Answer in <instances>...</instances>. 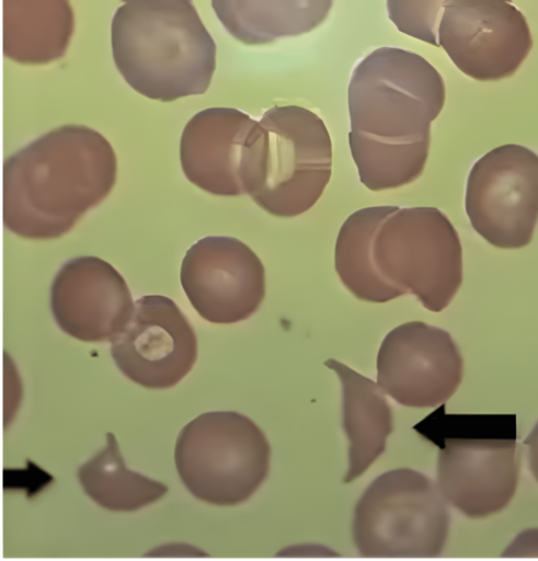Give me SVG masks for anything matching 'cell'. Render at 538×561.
I'll return each mask as SVG.
<instances>
[{
	"instance_id": "cell-9",
	"label": "cell",
	"mask_w": 538,
	"mask_h": 561,
	"mask_svg": "<svg viewBox=\"0 0 538 561\" xmlns=\"http://www.w3.org/2000/svg\"><path fill=\"white\" fill-rule=\"evenodd\" d=\"M465 207L474 231L499 249L530 243L538 221V154L506 144L472 165Z\"/></svg>"
},
{
	"instance_id": "cell-20",
	"label": "cell",
	"mask_w": 538,
	"mask_h": 561,
	"mask_svg": "<svg viewBox=\"0 0 538 561\" xmlns=\"http://www.w3.org/2000/svg\"><path fill=\"white\" fill-rule=\"evenodd\" d=\"M77 477L91 500L114 512L137 511L169 491L165 484L126 467L112 433L106 434L105 447L78 468Z\"/></svg>"
},
{
	"instance_id": "cell-12",
	"label": "cell",
	"mask_w": 538,
	"mask_h": 561,
	"mask_svg": "<svg viewBox=\"0 0 538 561\" xmlns=\"http://www.w3.org/2000/svg\"><path fill=\"white\" fill-rule=\"evenodd\" d=\"M111 355L119 370L150 389L175 386L193 368L197 339L188 319L169 297L147 295L111 341Z\"/></svg>"
},
{
	"instance_id": "cell-11",
	"label": "cell",
	"mask_w": 538,
	"mask_h": 561,
	"mask_svg": "<svg viewBox=\"0 0 538 561\" xmlns=\"http://www.w3.org/2000/svg\"><path fill=\"white\" fill-rule=\"evenodd\" d=\"M182 288L206 321L230 324L251 317L265 297V268L255 252L233 237L209 236L185 252Z\"/></svg>"
},
{
	"instance_id": "cell-8",
	"label": "cell",
	"mask_w": 538,
	"mask_h": 561,
	"mask_svg": "<svg viewBox=\"0 0 538 561\" xmlns=\"http://www.w3.org/2000/svg\"><path fill=\"white\" fill-rule=\"evenodd\" d=\"M373 256L385 280L416 296L433 312L445 309L462 283L459 236L435 207H399L391 213L375 233Z\"/></svg>"
},
{
	"instance_id": "cell-13",
	"label": "cell",
	"mask_w": 538,
	"mask_h": 561,
	"mask_svg": "<svg viewBox=\"0 0 538 561\" xmlns=\"http://www.w3.org/2000/svg\"><path fill=\"white\" fill-rule=\"evenodd\" d=\"M462 371V357L450 334L422 321L392 329L377 355V383L407 407L444 403L459 387Z\"/></svg>"
},
{
	"instance_id": "cell-4",
	"label": "cell",
	"mask_w": 538,
	"mask_h": 561,
	"mask_svg": "<svg viewBox=\"0 0 538 561\" xmlns=\"http://www.w3.org/2000/svg\"><path fill=\"white\" fill-rule=\"evenodd\" d=\"M332 173V141L324 122L298 105L268 108L251 129L241 181L244 194L276 217L309 210Z\"/></svg>"
},
{
	"instance_id": "cell-5",
	"label": "cell",
	"mask_w": 538,
	"mask_h": 561,
	"mask_svg": "<svg viewBox=\"0 0 538 561\" xmlns=\"http://www.w3.org/2000/svg\"><path fill=\"white\" fill-rule=\"evenodd\" d=\"M431 435L438 447L437 486L470 518L503 510L515 494L519 448L515 414H444Z\"/></svg>"
},
{
	"instance_id": "cell-2",
	"label": "cell",
	"mask_w": 538,
	"mask_h": 561,
	"mask_svg": "<svg viewBox=\"0 0 538 561\" xmlns=\"http://www.w3.org/2000/svg\"><path fill=\"white\" fill-rule=\"evenodd\" d=\"M116 175L115 151L102 134L55 128L3 162L2 222L22 238H58L105 199Z\"/></svg>"
},
{
	"instance_id": "cell-16",
	"label": "cell",
	"mask_w": 538,
	"mask_h": 561,
	"mask_svg": "<svg viewBox=\"0 0 538 561\" xmlns=\"http://www.w3.org/2000/svg\"><path fill=\"white\" fill-rule=\"evenodd\" d=\"M324 364L342 382L343 427L348 439V469L343 481L350 483L386 449L387 437L393 431L392 413L378 383L336 359Z\"/></svg>"
},
{
	"instance_id": "cell-15",
	"label": "cell",
	"mask_w": 538,
	"mask_h": 561,
	"mask_svg": "<svg viewBox=\"0 0 538 561\" xmlns=\"http://www.w3.org/2000/svg\"><path fill=\"white\" fill-rule=\"evenodd\" d=\"M256 122L231 107H209L195 114L180 141V161L186 179L214 195H243L245 142Z\"/></svg>"
},
{
	"instance_id": "cell-22",
	"label": "cell",
	"mask_w": 538,
	"mask_h": 561,
	"mask_svg": "<svg viewBox=\"0 0 538 561\" xmlns=\"http://www.w3.org/2000/svg\"><path fill=\"white\" fill-rule=\"evenodd\" d=\"M504 557H538V528L527 529L505 549Z\"/></svg>"
},
{
	"instance_id": "cell-19",
	"label": "cell",
	"mask_w": 538,
	"mask_h": 561,
	"mask_svg": "<svg viewBox=\"0 0 538 561\" xmlns=\"http://www.w3.org/2000/svg\"><path fill=\"white\" fill-rule=\"evenodd\" d=\"M399 207L370 206L351 214L341 226L334 249L335 271L348 291L368 302H387L405 295L377 271L373 243L382 221Z\"/></svg>"
},
{
	"instance_id": "cell-10",
	"label": "cell",
	"mask_w": 538,
	"mask_h": 561,
	"mask_svg": "<svg viewBox=\"0 0 538 561\" xmlns=\"http://www.w3.org/2000/svg\"><path fill=\"white\" fill-rule=\"evenodd\" d=\"M438 45L466 76L497 81L519 69L533 37L525 15L511 0H448Z\"/></svg>"
},
{
	"instance_id": "cell-3",
	"label": "cell",
	"mask_w": 538,
	"mask_h": 561,
	"mask_svg": "<svg viewBox=\"0 0 538 561\" xmlns=\"http://www.w3.org/2000/svg\"><path fill=\"white\" fill-rule=\"evenodd\" d=\"M111 43L122 77L148 99L171 102L209 88L216 45L191 0H122Z\"/></svg>"
},
{
	"instance_id": "cell-7",
	"label": "cell",
	"mask_w": 538,
	"mask_h": 561,
	"mask_svg": "<svg viewBox=\"0 0 538 561\" xmlns=\"http://www.w3.org/2000/svg\"><path fill=\"white\" fill-rule=\"evenodd\" d=\"M449 513L437 484L413 469L390 470L364 491L353 540L363 557L433 558L447 540Z\"/></svg>"
},
{
	"instance_id": "cell-17",
	"label": "cell",
	"mask_w": 538,
	"mask_h": 561,
	"mask_svg": "<svg viewBox=\"0 0 538 561\" xmlns=\"http://www.w3.org/2000/svg\"><path fill=\"white\" fill-rule=\"evenodd\" d=\"M68 0H2V51L27 65L64 56L73 32Z\"/></svg>"
},
{
	"instance_id": "cell-18",
	"label": "cell",
	"mask_w": 538,
	"mask_h": 561,
	"mask_svg": "<svg viewBox=\"0 0 538 561\" xmlns=\"http://www.w3.org/2000/svg\"><path fill=\"white\" fill-rule=\"evenodd\" d=\"M333 0H211L226 31L244 45L307 34L328 18Z\"/></svg>"
},
{
	"instance_id": "cell-1",
	"label": "cell",
	"mask_w": 538,
	"mask_h": 561,
	"mask_svg": "<svg viewBox=\"0 0 538 561\" xmlns=\"http://www.w3.org/2000/svg\"><path fill=\"white\" fill-rule=\"evenodd\" d=\"M445 98L443 77L416 53L379 47L356 65L347 90L348 145L362 184L388 191L422 174Z\"/></svg>"
},
{
	"instance_id": "cell-23",
	"label": "cell",
	"mask_w": 538,
	"mask_h": 561,
	"mask_svg": "<svg viewBox=\"0 0 538 561\" xmlns=\"http://www.w3.org/2000/svg\"><path fill=\"white\" fill-rule=\"evenodd\" d=\"M524 444L528 447L530 471L538 481V422L525 439Z\"/></svg>"
},
{
	"instance_id": "cell-21",
	"label": "cell",
	"mask_w": 538,
	"mask_h": 561,
	"mask_svg": "<svg viewBox=\"0 0 538 561\" xmlns=\"http://www.w3.org/2000/svg\"><path fill=\"white\" fill-rule=\"evenodd\" d=\"M448 0H387L390 21L399 32L438 45V27Z\"/></svg>"
},
{
	"instance_id": "cell-14",
	"label": "cell",
	"mask_w": 538,
	"mask_h": 561,
	"mask_svg": "<svg viewBox=\"0 0 538 561\" xmlns=\"http://www.w3.org/2000/svg\"><path fill=\"white\" fill-rule=\"evenodd\" d=\"M134 307L124 277L96 256L69 260L51 284L50 308L56 323L82 342H111L129 320Z\"/></svg>"
},
{
	"instance_id": "cell-6",
	"label": "cell",
	"mask_w": 538,
	"mask_h": 561,
	"mask_svg": "<svg viewBox=\"0 0 538 561\" xmlns=\"http://www.w3.org/2000/svg\"><path fill=\"white\" fill-rule=\"evenodd\" d=\"M271 446L263 431L233 411L206 412L178 436L174 461L196 499L232 506L249 500L270 470Z\"/></svg>"
}]
</instances>
